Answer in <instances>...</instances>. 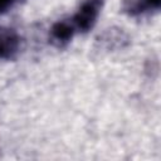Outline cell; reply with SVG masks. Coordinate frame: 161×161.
<instances>
[{
    "label": "cell",
    "instance_id": "obj_1",
    "mask_svg": "<svg viewBox=\"0 0 161 161\" xmlns=\"http://www.w3.org/2000/svg\"><path fill=\"white\" fill-rule=\"evenodd\" d=\"M104 0H83L78 10L70 19L75 30L87 33L96 25L98 16L102 11Z\"/></svg>",
    "mask_w": 161,
    "mask_h": 161
},
{
    "label": "cell",
    "instance_id": "obj_3",
    "mask_svg": "<svg viewBox=\"0 0 161 161\" xmlns=\"http://www.w3.org/2000/svg\"><path fill=\"white\" fill-rule=\"evenodd\" d=\"M20 45L21 38L19 33L13 28L0 25V59H14L20 50Z\"/></svg>",
    "mask_w": 161,
    "mask_h": 161
},
{
    "label": "cell",
    "instance_id": "obj_6",
    "mask_svg": "<svg viewBox=\"0 0 161 161\" xmlns=\"http://www.w3.org/2000/svg\"><path fill=\"white\" fill-rule=\"evenodd\" d=\"M24 0H0V15L8 13L10 9H13L16 4L21 3Z\"/></svg>",
    "mask_w": 161,
    "mask_h": 161
},
{
    "label": "cell",
    "instance_id": "obj_5",
    "mask_svg": "<svg viewBox=\"0 0 161 161\" xmlns=\"http://www.w3.org/2000/svg\"><path fill=\"white\" fill-rule=\"evenodd\" d=\"M161 6V0H125L123 11L130 16H140L147 13L157 11Z\"/></svg>",
    "mask_w": 161,
    "mask_h": 161
},
{
    "label": "cell",
    "instance_id": "obj_2",
    "mask_svg": "<svg viewBox=\"0 0 161 161\" xmlns=\"http://www.w3.org/2000/svg\"><path fill=\"white\" fill-rule=\"evenodd\" d=\"M99 49L106 52H116L127 48L131 44V36L119 26H111L104 29L96 39Z\"/></svg>",
    "mask_w": 161,
    "mask_h": 161
},
{
    "label": "cell",
    "instance_id": "obj_4",
    "mask_svg": "<svg viewBox=\"0 0 161 161\" xmlns=\"http://www.w3.org/2000/svg\"><path fill=\"white\" fill-rule=\"evenodd\" d=\"M74 33L75 28L70 20H58L49 30V42L57 48H63L72 40Z\"/></svg>",
    "mask_w": 161,
    "mask_h": 161
}]
</instances>
